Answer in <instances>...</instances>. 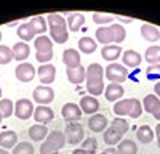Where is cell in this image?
Listing matches in <instances>:
<instances>
[{"label": "cell", "instance_id": "cell-1", "mask_svg": "<svg viewBox=\"0 0 160 154\" xmlns=\"http://www.w3.org/2000/svg\"><path fill=\"white\" fill-rule=\"evenodd\" d=\"M102 77H104V69H102L101 64H98V63L90 64L88 69H87L85 80H87V92L91 96H98V95H101L104 92Z\"/></svg>", "mask_w": 160, "mask_h": 154}, {"label": "cell", "instance_id": "cell-2", "mask_svg": "<svg viewBox=\"0 0 160 154\" xmlns=\"http://www.w3.org/2000/svg\"><path fill=\"white\" fill-rule=\"evenodd\" d=\"M47 21H48V28H50V34L53 40L56 44L68 42L69 34H68V23H66V19L58 13H51V15H48Z\"/></svg>", "mask_w": 160, "mask_h": 154}, {"label": "cell", "instance_id": "cell-3", "mask_svg": "<svg viewBox=\"0 0 160 154\" xmlns=\"http://www.w3.org/2000/svg\"><path fill=\"white\" fill-rule=\"evenodd\" d=\"M66 141L68 140H66L64 132L53 130L45 138V143H42V146H40V154H58V151L64 148Z\"/></svg>", "mask_w": 160, "mask_h": 154}, {"label": "cell", "instance_id": "cell-4", "mask_svg": "<svg viewBox=\"0 0 160 154\" xmlns=\"http://www.w3.org/2000/svg\"><path fill=\"white\" fill-rule=\"evenodd\" d=\"M34 45L37 48V53H35L37 61L47 64L53 58V40L47 35H38V37H35Z\"/></svg>", "mask_w": 160, "mask_h": 154}, {"label": "cell", "instance_id": "cell-5", "mask_svg": "<svg viewBox=\"0 0 160 154\" xmlns=\"http://www.w3.org/2000/svg\"><path fill=\"white\" fill-rule=\"evenodd\" d=\"M127 77H128V71L122 64L112 63L106 68V79L111 80V84H122L127 80Z\"/></svg>", "mask_w": 160, "mask_h": 154}, {"label": "cell", "instance_id": "cell-6", "mask_svg": "<svg viewBox=\"0 0 160 154\" xmlns=\"http://www.w3.org/2000/svg\"><path fill=\"white\" fill-rule=\"evenodd\" d=\"M64 135H66V140H68L69 145H78V143H82V140L85 136L83 128H82V125H80L78 122H69L68 127H66Z\"/></svg>", "mask_w": 160, "mask_h": 154}, {"label": "cell", "instance_id": "cell-7", "mask_svg": "<svg viewBox=\"0 0 160 154\" xmlns=\"http://www.w3.org/2000/svg\"><path fill=\"white\" fill-rule=\"evenodd\" d=\"M15 114H16V117L21 119V121L31 119L34 116V105H32V101L26 100V98L18 100L16 105H15Z\"/></svg>", "mask_w": 160, "mask_h": 154}, {"label": "cell", "instance_id": "cell-8", "mask_svg": "<svg viewBox=\"0 0 160 154\" xmlns=\"http://www.w3.org/2000/svg\"><path fill=\"white\" fill-rule=\"evenodd\" d=\"M55 100V92L47 87V85H38L35 90H34V101L38 103L40 106H47L50 103Z\"/></svg>", "mask_w": 160, "mask_h": 154}, {"label": "cell", "instance_id": "cell-9", "mask_svg": "<svg viewBox=\"0 0 160 154\" xmlns=\"http://www.w3.org/2000/svg\"><path fill=\"white\" fill-rule=\"evenodd\" d=\"M15 75L21 82H31L35 77V69H34V66L31 63H21L15 69Z\"/></svg>", "mask_w": 160, "mask_h": 154}, {"label": "cell", "instance_id": "cell-10", "mask_svg": "<svg viewBox=\"0 0 160 154\" xmlns=\"http://www.w3.org/2000/svg\"><path fill=\"white\" fill-rule=\"evenodd\" d=\"M61 116L66 119V122H77L82 117V109L75 103H66L61 109Z\"/></svg>", "mask_w": 160, "mask_h": 154}, {"label": "cell", "instance_id": "cell-11", "mask_svg": "<svg viewBox=\"0 0 160 154\" xmlns=\"http://www.w3.org/2000/svg\"><path fill=\"white\" fill-rule=\"evenodd\" d=\"M38 74V79L42 84L50 85L51 82H55V77H56V68L53 64H42L37 71Z\"/></svg>", "mask_w": 160, "mask_h": 154}, {"label": "cell", "instance_id": "cell-12", "mask_svg": "<svg viewBox=\"0 0 160 154\" xmlns=\"http://www.w3.org/2000/svg\"><path fill=\"white\" fill-rule=\"evenodd\" d=\"M108 117L104 114H93L91 117H88V128L91 132H102L108 128Z\"/></svg>", "mask_w": 160, "mask_h": 154}, {"label": "cell", "instance_id": "cell-13", "mask_svg": "<svg viewBox=\"0 0 160 154\" xmlns=\"http://www.w3.org/2000/svg\"><path fill=\"white\" fill-rule=\"evenodd\" d=\"M53 117H55V112H53V109L50 106H38L34 109V119L37 121V124H48L53 121Z\"/></svg>", "mask_w": 160, "mask_h": 154}, {"label": "cell", "instance_id": "cell-14", "mask_svg": "<svg viewBox=\"0 0 160 154\" xmlns=\"http://www.w3.org/2000/svg\"><path fill=\"white\" fill-rule=\"evenodd\" d=\"M80 109H82V112L85 114H96V111L99 109V101L95 98V96H91V95H87V96H82L80 98Z\"/></svg>", "mask_w": 160, "mask_h": 154}, {"label": "cell", "instance_id": "cell-15", "mask_svg": "<svg viewBox=\"0 0 160 154\" xmlns=\"http://www.w3.org/2000/svg\"><path fill=\"white\" fill-rule=\"evenodd\" d=\"M62 63L66 64V69L69 68H78L80 64V53L75 48H68L62 51Z\"/></svg>", "mask_w": 160, "mask_h": 154}, {"label": "cell", "instance_id": "cell-16", "mask_svg": "<svg viewBox=\"0 0 160 154\" xmlns=\"http://www.w3.org/2000/svg\"><path fill=\"white\" fill-rule=\"evenodd\" d=\"M104 95L108 101H120V98L125 95V90L120 84H109L104 90Z\"/></svg>", "mask_w": 160, "mask_h": 154}, {"label": "cell", "instance_id": "cell-17", "mask_svg": "<svg viewBox=\"0 0 160 154\" xmlns=\"http://www.w3.org/2000/svg\"><path fill=\"white\" fill-rule=\"evenodd\" d=\"M66 72H68V79L71 84H82L85 80L87 77V69L83 66H78V68H69L66 69Z\"/></svg>", "mask_w": 160, "mask_h": 154}, {"label": "cell", "instance_id": "cell-18", "mask_svg": "<svg viewBox=\"0 0 160 154\" xmlns=\"http://www.w3.org/2000/svg\"><path fill=\"white\" fill-rule=\"evenodd\" d=\"M18 143V136H16V132L13 130H5L0 133V146L3 149H11L15 148Z\"/></svg>", "mask_w": 160, "mask_h": 154}, {"label": "cell", "instance_id": "cell-19", "mask_svg": "<svg viewBox=\"0 0 160 154\" xmlns=\"http://www.w3.org/2000/svg\"><path fill=\"white\" fill-rule=\"evenodd\" d=\"M131 106H133V98H128V100H120L114 105V114L117 117H122V116H130L131 112Z\"/></svg>", "mask_w": 160, "mask_h": 154}, {"label": "cell", "instance_id": "cell-20", "mask_svg": "<svg viewBox=\"0 0 160 154\" xmlns=\"http://www.w3.org/2000/svg\"><path fill=\"white\" fill-rule=\"evenodd\" d=\"M141 35L144 37V40H148V42H157L160 38V31L155 28V26L144 23L141 26Z\"/></svg>", "mask_w": 160, "mask_h": 154}, {"label": "cell", "instance_id": "cell-21", "mask_svg": "<svg viewBox=\"0 0 160 154\" xmlns=\"http://www.w3.org/2000/svg\"><path fill=\"white\" fill-rule=\"evenodd\" d=\"M122 61L125 66H130V68H138L139 64H141V55L138 53V51L135 50H127L123 51V55H122Z\"/></svg>", "mask_w": 160, "mask_h": 154}, {"label": "cell", "instance_id": "cell-22", "mask_svg": "<svg viewBox=\"0 0 160 154\" xmlns=\"http://www.w3.org/2000/svg\"><path fill=\"white\" fill-rule=\"evenodd\" d=\"M11 50H13V58L16 61H24L31 53V47L24 42H16Z\"/></svg>", "mask_w": 160, "mask_h": 154}, {"label": "cell", "instance_id": "cell-23", "mask_svg": "<svg viewBox=\"0 0 160 154\" xmlns=\"http://www.w3.org/2000/svg\"><path fill=\"white\" fill-rule=\"evenodd\" d=\"M48 136V128L42 124H35L29 128V138L32 141H42Z\"/></svg>", "mask_w": 160, "mask_h": 154}, {"label": "cell", "instance_id": "cell-24", "mask_svg": "<svg viewBox=\"0 0 160 154\" xmlns=\"http://www.w3.org/2000/svg\"><path fill=\"white\" fill-rule=\"evenodd\" d=\"M123 51L120 48V45H106L101 51V56L106 59V61H115Z\"/></svg>", "mask_w": 160, "mask_h": 154}, {"label": "cell", "instance_id": "cell-25", "mask_svg": "<svg viewBox=\"0 0 160 154\" xmlns=\"http://www.w3.org/2000/svg\"><path fill=\"white\" fill-rule=\"evenodd\" d=\"M136 136H138V140L141 141L142 145H149V143H152V140H154V130L149 125H141L136 130Z\"/></svg>", "mask_w": 160, "mask_h": 154}, {"label": "cell", "instance_id": "cell-26", "mask_svg": "<svg viewBox=\"0 0 160 154\" xmlns=\"http://www.w3.org/2000/svg\"><path fill=\"white\" fill-rule=\"evenodd\" d=\"M83 23H85V16L82 15V13H69V16H68V28H69V31L77 32Z\"/></svg>", "mask_w": 160, "mask_h": 154}, {"label": "cell", "instance_id": "cell-27", "mask_svg": "<svg viewBox=\"0 0 160 154\" xmlns=\"http://www.w3.org/2000/svg\"><path fill=\"white\" fill-rule=\"evenodd\" d=\"M96 40L104 44V47L111 45L114 42V35H112L111 28H106V26H104V28H98L96 29Z\"/></svg>", "mask_w": 160, "mask_h": 154}, {"label": "cell", "instance_id": "cell-28", "mask_svg": "<svg viewBox=\"0 0 160 154\" xmlns=\"http://www.w3.org/2000/svg\"><path fill=\"white\" fill-rule=\"evenodd\" d=\"M18 37L21 38V42H24V44H28L29 40H34L35 32L32 31L29 23H24V24H21L18 28Z\"/></svg>", "mask_w": 160, "mask_h": 154}, {"label": "cell", "instance_id": "cell-29", "mask_svg": "<svg viewBox=\"0 0 160 154\" xmlns=\"http://www.w3.org/2000/svg\"><path fill=\"white\" fill-rule=\"evenodd\" d=\"M29 24H31L32 31L35 32V35H43V32L48 29V28H47V21H45L43 16H34V18L29 21Z\"/></svg>", "mask_w": 160, "mask_h": 154}, {"label": "cell", "instance_id": "cell-30", "mask_svg": "<svg viewBox=\"0 0 160 154\" xmlns=\"http://www.w3.org/2000/svg\"><path fill=\"white\" fill-rule=\"evenodd\" d=\"M118 154H136L138 152V146L133 140H122L118 143Z\"/></svg>", "mask_w": 160, "mask_h": 154}, {"label": "cell", "instance_id": "cell-31", "mask_svg": "<svg viewBox=\"0 0 160 154\" xmlns=\"http://www.w3.org/2000/svg\"><path fill=\"white\" fill-rule=\"evenodd\" d=\"M144 59L149 64H158L160 63V47L158 45H152L146 50L144 53Z\"/></svg>", "mask_w": 160, "mask_h": 154}, {"label": "cell", "instance_id": "cell-32", "mask_svg": "<svg viewBox=\"0 0 160 154\" xmlns=\"http://www.w3.org/2000/svg\"><path fill=\"white\" fill-rule=\"evenodd\" d=\"M78 48H80V51H82V53L90 55V53H93V51L96 50V42L93 40L91 37H82V38L78 40Z\"/></svg>", "mask_w": 160, "mask_h": 154}, {"label": "cell", "instance_id": "cell-33", "mask_svg": "<svg viewBox=\"0 0 160 154\" xmlns=\"http://www.w3.org/2000/svg\"><path fill=\"white\" fill-rule=\"evenodd\" d=\"M111 31H112V35H114V42L115 45H120L123 40H125V37H127V31L122 24H112L109 26Z\"/></svg>", "mask_w": 160, "mask_h": 154}, {"label": "cell", "instance_id": "cell-34", "mask_svg": "<svg viewBox=\"0 0 160 154\" xmlns=\"http://www.w3.org/2000/svg\"><path fill=\"white\" fill-rule=\"evenodd\" d=\"M120 141H122V135H120L117 130H114L112 127L109 128H106V132H104V143H108V145H118Z\"/></svg>", "mask_w": 160, "mask_h": 154}, {"label": "cell", "instance_id": "cell-35", "mask_svg": "<svg viewBox=\"0 0 160 154\" xmlns=\"http://www.w3.org/2000/svg\"><path fill=\"white\" fill-rule=\"evenodd\" d=\"M158 103H160V100L157 98V95H146V96H144V101H142L144 111L149 112V114H152L154 109L158 106Z\"/></svg>", "mask_w": 160, "mask_h": 154}, {"label": "cell", "instance_id": "cell-36", "mask_svg": "<svg viewBox=\"0 0 160 154\" xmlns=\"http://www.w3.org/2000/svg\"><path fill=\"white\" fill-rule=\"evenodd\" d=\"M0 112H2L3 117H10L11 114H15V105H13V101L8 98L0 100Z\"/></svg>", "mask_w": 160, "mask_h": 154}, {"label": "cell", "instance_id": "cell-37", "mask_svg": "<svg viewBox=\"0 0 160 154\" xmlns=\"http://www.w3.org/2000/svg\"><path fill=\"white\" fill-rule=\"evenodd\" d=\"M111 127L114 128V130H117V132H118L120 135H122V136L128 132V122H127L125 119H122V117H115V119L112 121Z\"/></svg>", "mask_w": 160, "mask_h": 154}, {"label": "cell", "instance_id": "cell-38", "mask_svg": "<svg viewBox=\"0 0 160 154\" xmlns=\"http://www.w3.org/2000/svg\"><path fill=\"white\" fill-rule=\"evenodd\" d=\"M13 154H34V146L29 141H22L13 148Z\"/></svg>", "mask_w": 160, "mask_h": 154}, {"label": "cell", "instance_id": "cell-39", "mask_svg": "<svg viewBox=\"0 0 160 154\" xmlns=\"http://www.w3.org/2000/svg\"><path fill=\"white\" fill-rule=\"evenodd\" d=\"M13 59V50L7 45H0V64H8Z\"/></svg>", "mask_w": 160, "mask_h": 154}, {"label": "cell", "instance_id": "cell-40", "mask_svg": "<svg viewBox=\"0 0 160 154\" xmlns=\"http://www.w3.org/2000/svg\"><path fill=\"white\" fill-rule=\"evenodd\" d=\"M114 15H106V13H93V21L96 24H108L114 21Z\"/></svg>", "mask_w": 160, "mask_h": 154}, {"label": "cell", "instance_id": "cell-41", "mask_svg": "<svg viewBox=\"0 0 160 154\" xmlns=\"http://www.w3.org/2000/svg\"><path fill=\"white\" fill-rule=\"evenodd\" d=\"M82 149L87 151L88 154H95L98 149V141L95 138H87L83 143H82Z\"/></svg>", "mask_w": 160, "mask_h": 154}, {"label": "cell", "instance_id": "cell-42", "mask_svg": "<svg viewBox=\"0 0 160 154\" xmlns=\"http://www.w3.org/2000/svg\"><path fill=\"white\" fill-rule=\"evenodd\" d=\"M141 112H142V105H141V101L136 100V98H133V106H131V112H130L128 117L138 119L139 116H141Z\"/></svg>", "mask_w": 160, "mask_h": 154}, {"label": "cell", "instance_id": "cell-43", "mask_svg": "<svg viewBox=\"0 0 160 154\" xmlns=\"http://www.w3.org/2000/svg\"><path fill=\"white\" fill-rule=\"evenodd\" d=\"M146 75H148V79L149 80H157L160 79V66L157 64H152V66H149L148 69H146Z\"/></svg>", "mask_w": 160, "mask_h": 154}, {"label": "cell", "instance_id": "cell-44", "mask_svg": "<svg viewBox=\"0 0 160 154\" xmlns=\"http://www.w3.org/2000/svg\"><path fill=\"white\" fill-rule=\"evenodd\" d=\"M152 117H154L155 121H160V103H158V106L154 109V112H152Z\"/></svg>", "mask_w": 160, "mask_h": 154}, {"label": "cell", "instance_id": "cell-45", "mask_svg": "<svg viewBox=\"0 0 160 154\" xmlns=\"http://www.w3.org/2000/svg\"><path fill=\"white\" fill-rule=\"evenodd\" d=\"M102 154H118V152H117V149H114V148H108V149L102 151Z\"/></svg>", "mask_w": 160, "mask_h": 154}, {"label": "cell", "instance_id": "cell-46", "mask_svg": "<svg viewBox=\"0 0 160 154\" xmlns=\"http://www.w3.org/2000/svg\"><path fill=\"white\" fill-rule=\"evenodd\" d=\"M154 92L157 93V96H160V82H157V84H155V87H154Z\"/></svg>", "mask_w": 160, "mask_h": 154}, {"label": "cell", "instance_id": "cell-47", "mask_svg": "<svg viewBox=\"0 0 160 154\" xmlns=\"http://www.w3.org/2000/svg\"><path fill=\"white\" fill-rule=\"evenodd\" d=\"M72 154H88V152H87V151H83L82 148H80V149H74V151H72Z\"/></svg>", "mask_w": 160, "mask_h": 154}, {"label": "cell", "instance_id": "cell-48", "mask_svg": "<svg viewBox=\"0 0 160 154\" xmlns=\"http://www.w3.org/2000/svg\"><path fill=\"white\" fill-rule=\"evenodd\" d=\"M118 21H122V23H131V18H123V16H118Z\"/></svg>", "mask_w": 160, "mask_h": 154}, {"label": "cell", "instance_id": "cell-49", "mask_svg": "<svg viewBox=\"0 0 160 154\" xmlns=\"http://www.w3.org/2000/svg\"><path fill=\"white\" fill-rule=\"evenodd\" d=\"M0 154H8V151L3 149V148H0Z\"/></svg>", "mask_w": 160, "mask_h": 154}, {"label": "cell", "instance_id": "cell-50", "mask_svg": "<svg viewBox=\"0 0 160 154\" xmlns=\"http://www.w3.org/2000/svg\"><path fill=\"white\" fill-rule=\"evenodd\" d=\"M155 132H157V136H158V135H160V124L157 125V128H155Z\"/></svg>", "mask_w": 160, "mask_h": 154}, {"label": "cell", "instance_id": "cell-51", "mask_svg": "<svg viewBox=\"0 0 160 154\" xmlns=\"http://www.w3.org/2000/svg\"><path fill=\"white\" fill-rule=\"evenodd\" d=\"M157 146H158V149H160V135L157 136Z\"/></svg>", "mask_w": 160, "mask_h": 154}, {"label": "cell", "instance_id": "cell-52", "mask_svg": "<svg viewBox=\"0 0 160 154\" xmlns=\"http://www.w3.org/2000/svg\"><path fill=\"white\" fill-rule=\"evenodd\" d=\"M2 119H3V116H2V112H0V122H2Z\"/></svg>", "mask_w": 160, "mask_h": 154}, {"label": "cell", "instance_id": "cell-53", "mask_svg": "<svg viewBox=\"0 0 160 154\" xmlns=\"http://www.w3.org/2000/svg\"><path fill=\"white\" fill-rule=\"evenodd\" d=\"M0 40H2V32H0Z\"/></svg>", "mask_w": 160, "mask_h": 154}, {"label": "cell", "instance_id": "cell-54", "mask_svg": "<svg viewBox=\"0 0 160 154\" xmlns=\"http://www.w3.org/2000/svg\"><path fill=\"white\" fill-rule=\"evenodd\" d=\"M0 96H2V88H0Z\"/></svg>", "mask_w": 160, "mask_h": 154}]
</instances>
